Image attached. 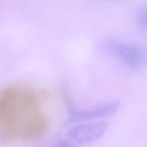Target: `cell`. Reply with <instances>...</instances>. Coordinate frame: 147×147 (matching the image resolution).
<instances>
[{"instance_id": "cell-3", "label": "cell", "mask_w": 147, "mask_h": 147, "mask_svg": "<svg viewBox=\"0 0 147 147\" xmlns=\"http://www.w3.org/2000/svg\"><path fill=\"white\" fill-rule=\"evenodd\" d=\"M106 123L96 122L72 128L68 133V138L78 143L87 142L100 137L106 129Z\"/></svg>"}, {"instance_id": "cell-2", "label": "cell", "mask_w": 147, "mask_h": 147, "mask_svg": "<svg viewBox=\"0 0 147 147\" xmlns=\"http://www.w3.org/2000/svg\"><path fill=\"white\" fill-rule=\"evenodd\" d=\"M113 49L123 61L130 68L140 70L144 69L147 64V53L145 48L137 44H113Z\"/></svg>"}, {"instance_id": "cell-1", "label": "cell", "mask_w": 147, "mask_h": 147, "mask_svg": "<svg viewBox=\"0 0 147 147\" xmlns=\"http://www.w3.org/2000/svg\"><path fill=\"white\" fill-rule=\"evenodd\" d=\"M49 126V119L44 111L40 92L21 84L11 85L1 90V143L38 140L47 134Z\"/></svg>"}, {"instance_id": "cell-4", "label": "cell", "mask_w": 147, "mask_h": 147, "mask_svg": "<svg viewBox=\"0 0 147 147\" xmlns=\"http://www.w3.org/2000/svg\"><path fill=\"white\" fill-rule=\"evenodd\" d=\"M138 22L140 26L147 30V6L141 10L138 16Z\"/></svg>"}]
</instances>
